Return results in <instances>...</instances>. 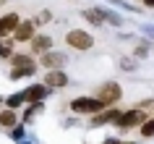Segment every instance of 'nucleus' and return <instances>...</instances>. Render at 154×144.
Masks as SVG:
<instances>
[{
    "mask_svg": "<svg viewBox=\"0 0 154 144\" xmlns=\"http://www.w3.org/2000/svg\"><path fill=\"white\" fill-rule=\"evenodd\" d=\"M107 105L102 102V100H97V97H76V100H71V110L79 113V115H97V113H102Z\"/></svg>",
    "mask_w": 154,
    "mask_h": 144,
    "instance_id": "obj_1",
    "label": "nucleus"
},
{
    "mask_svg": "<svg viewBox=\"0 0 154 144\" xmlns=\"http://www.w3.org/2000/svg\"><path fill=\"white\" fill-rule=\"evenodd\" d=\"M144 120H146V113L141 110V107H131V110L120 113V118L115 120V126L120 128V131H128V128H138V126H144Z\"/></svg>",
    "mask_w": 154,
    "mask_h": 144,
    "instance_id": "obj_2",
    "label": "nucleus"
},
{
    "mask_svg": "<svg viewBox=\"0 0 154 144\" xmlns=\"http://www.w3.org/2000/svg\"><path fill=\"white\" fill-rule=\"evenodd\" d=\"M65 45L73 50H91L94 47V37H91L89 32H84V29H71V32L65 34Z\"/></svg>",
    "mask_w": 154,
    "mask_h": 144,
    "instance_id": "obj_3",
    "label": "nucleus"
},
{
    "mask_svg": "<svg viewBox=\"0 0 154 144\" xmlns=\"http://www.w3.org/2000/svg\"><path fill=\"white\" fill-rule=\"evenodd\" d=\"M94 97L97 100H102V102L110 107V105H115V102H120V97H123V89H120V84H102V87L94 92Z\"/></svg>",
    "mask_w": 154,
    "mask_h": 144,
    "instance_id": "obj_4",
    "label": "nucleus"
},
{
    "mask_svg": "<svg viewBox=\"0 0 154 144\" xmlns=\"http://www.w3.org/2000/svg\"><path fill=\"white\" fill-rule=\"evenodd\" d=\"M120 113L118 107H105L102 113H97L94 118H91V128H97V126H105V123H115V120L120 118Z\"/></svg>",
    "mask_w": 154,
    "mask_h": 144,
    "instance_id": "obj_5",
    "label": "nucleus"
},
{
    "mask_svg": "<svg viewBox=\"0 0 154 144\" xmlns=\"http://www.w3.org/2000/svg\"><path fill=\"white\" fill-rule=\"evenodd\" d=\"M34 26H37V21H21L16 26V32H13V40L16 42H32L34 40Z\"/></svg>",
    "mask_w": 154,
    "mask_h": 144,
    "instance_id": "obj_6",
    "label": "nucleus"
},
{
    "mask_svg": "<svg viewBox=\"0 0 154 144\" xmlns=\"http://www.w3.org/2000/svg\"><path fill=\"white\" fill-rule=\"evenodd\" d=\"M65 84H68V76H65L60 68L47 71V76H45V87H50V89H63Z\"/></svg>",
    "mask_w": 154,
    "mask_h": 144,
    "instance_id": "obj_7",
    "label": "nucleus"
},
{
    "mask_svg": "<svg viewBox=\"0 0 154 144\" xmlns=\"http://www.w3.org/2000/svg\"><path fill=\"white\" fill-rule=\"evenodd\" d=\"M65 63V55L63 53H55V50H50V53H45V55H39V66H45V68H57V66Z\"/></svg>",
    "mask_w": 154,
    "mask_h": 144,
    "instance_id": "obj_8",
    "label": "nucleus"
},
{
    "mask_svg": "<svg viewBox=\"0 0 154 144\" xmlns=\"http://www.w3.org/2000/svg\"><path fill=\"white\" fill-rule=\"evenodd\" d=\"M52 50V40H50L47 34H39V37H34L32 40V53L34 55H45Z\"/></svg>",
    "mask_w": 154,
    "mask_h": 144,
    "instance_id": "obj_9",
    "label": "nucleus"
},
{
    "mask_svg": "<svg viewBox=\"0 0 154 144\" xmlns=\"http://www.w3.org/2000/svg\"><path fill=\"white\" fill-rule=\"evenodd\" d=\"M21 24V18L16 16V13H5V16L0 18V37H5V34L16 32V26Z\"/></svg>",
    "mask_w": 154,
    "mask_h": 144,
    "instance_id": "obj_10",
    "label": "nucleus"
},
{
    "mask_svg": "<svg viewBox=\"0 0 154 144\" xmlns=\"http://www.w3.org/2000/svg\"><path fill=\"white\" fill-rule=\"evenodd\" d=\"M24 94H26V102H42V97L47 94V87H29Z\"/></svg>",
    "mask_w": 154,
    "mask_h": 144,
    "instance_id": "obj_11",
    "label": "nucleus"
},
{
    "mask_svg": "<svg viewBox=\"0 0 154 144\" xmlns=\"http://www.w3.org/2000/svg\"><path fill=\"white\" fill-rule=\"evenodd\" d=\"M81 16L86 18V21H91L94 26H99V24H105V21H107V18H105V13H102V11H94V8H86V11L81 13Z\"/></svg>",
    "mask_w": 154,
    "mask_h": 144,
    "instance_id": "obj_12",
    "label": "nucleus"
},
{
    "mask_svg": "<svg viewBox=\"0 0 154 144\" xmlns=\"http://www.w3.org/2000/svg\"><path fill=\"white\" fill-rule=\"evenodd\" d=\"M16 110H11V107H8V110H3V113H0V126H3V128H13V126H16Z\"/></svg>",
    "mask_w": 154,
    "mask_h": 144,
    "instance_id": "obj_13",
    "label": "nucleus"
},
{
    "mask_svg": "<svg viewBox=\"0 0 154 144\" xmlns=\"http://www.w3.org/2000/svg\"><path fill=\"white\" fill-rule=\"evenodd\" d=\"M11 66L13 68H26V66H34V58L32 55H13L11 58Z\"/></svg>",
    "mask_w": 154,
    "mask_h": 144,
    "instance_id": "obj_14",
    "label": "nucleus"
},
{
    "mask_svg": "<svg viewBox=\"0 0 154 144\" xmlns=\"http://www.w3.org/2000/svg\"><path fill=\"white\" fill-rule=\"evenodd\" d=\"M37 66H26V68H13L11 71V79H24V76H32Z\"/></svg>",
    "mask_w": 154,
    "mask_h": 144,
    "instance_id": "obj_15",
    "label": "nucleus"
},
{
    "mask_svg": "<svg viewBox=\"0 0 154 144\" xmlns=\"http://www.w3.org/2000/svg\"><path fill=\"white\" fill-rule=\"evenodd\" d=\"M21 102H26V94H24V92H21V94H13V97H8V100H5V105H8L11 110H16Z\"/></svg>",
    "mask_w": 154,
    "mask_h": 144,
    "instance_id": "obj_16",
    "label": "nucleus"
},
{
    "mask_svg": "<svg viewBox=\"0 0 154 144\" xmlns=\"http://www.w3.org/2000/svg\"><path fill=\"white\" fill-rule=\"evenodd\" d=\"M141 136H154V118H149V120H144V126H141Z\"/></svg>",
    "mask_w": 154,
    "mask_h": 144,
    "instance_id": "obj_17",
    "label": "nucleus"
},
{
    "mask_svg": "<svg viewBox=\"0 0 154 144\" xmlns=\"http://www.w3.org/2000/svg\"><path fill=\"white\" fill-rule=\"evenodd\" d=\"M0 58H13V47L3 40H0Z\"/></svg>",
    "mask_w": 154,
    "mask_h": 144,
    "instance_id": "obj_18",
    "label": "nucleus"
},
{
    "mask_svg": "<svg viewBox=\"0 0 154 144\" xmlns=\"http://www.w3.org/2000/svg\"><path fill=\"white\" fill-rule=\"evenodd\" d=\"M136 107H141L144 113H152V110H154V100H141V102H138Z\"/></svg>",
    "mask_w": 154,
    "mask_h": 144,
    "instance_id": "obj_19",
    "label": "nucleus"
},
{
    "mask_svg": "<svg viewBox=\"0 0 154 144\" xmlns=\"http://www.w3.org/2000/svg\"><path fill=\"white\" fill-rule=\"evenodd\" d=\"M102 13H105V18H107V21H110V24H115V26L120 24V16H115L112 11H102Z\"/></svg>",
    "mask_w": 154,
    "mask_h": 144,
    "instance_id": "obj_20",
    "label": "nucleus"
},
{
    "mask_svg": "<svg viewBox=\"0 0 154 144\" xmlns=\"http://www.w3.org/2000/svg\"><path fill=\"white\" fill-rule=\"evenodd\" d=\"M47 21H50V11H42L39 18H37V26H39V24H47Z\"/></svg>",
    "mask_w": 154,
    "mask_h": 144,
    "instance_id": "obj_21",
    "label": "nucleus"
},
{
    "mask_svg": "<svg viewBox=\"0 0 154 144\" xmlns=\"http://www.w3.org/2000/svg\"><path fill=\"white\" fill-rule=\"evenodd\" d=\"M149 50H146V45H141V47H136V58H144Z\"/></svg>",
    "mask_w": 154,
    "mask_h": 144,
    "instance_id": "obj_22",
    "label": "nucleus"
},
{
    "mask_svg": "<svg viewBox=\"0 0 154 144\" xmlns=\"http://www.w3.org/2000/svg\"><path fill=\"white\" fill-rule=\"evenodd\" d=\"M123 68H125V71H133V63H131L128 58H123Z\"/></svg>",
    "mask_w": 154,
    "mask_h": 144,
    "instance_id": "obj_23",
    "label": "nucleus"
},
{
    "mask_svg": "<svg viewBox=\"0 0 154 144\" xmlns=\"http://www.w3.org/2000/svg\"><path fill=\"white\" fill-rule=\"evenodd\" d=\"M11 136H13V139H21V136H24V131H21V128H13V131H11Z\"/></svg>",
    "mask_w": 154,
    "mask_h": 144,
    "instance_id": "obj_24",
    "label": "nucleus"
},
{
    "mask_svg": "<svg viewBox=\"0 0 154 144\" xmlns=\"http://www.w3.org/2000/svg\"><path fill=\"white\" fill-rule=\"evenodd\" d=\"M141 3H144L146 8H154V0H141Z\"/></svg>",
    "mask_w": 154,
    "mask_h": 144,
    "instance_id": "obj_25",
    "label": "nucleus"
},
{
    "mask_svg": "<svg viewBox=\"0 0 154 144\" xmlns=\"http://www.w3.org/2000/svg\"><path fill=\"white\" fill-rule=\"evenodd\" d=\"M105 144H120V142H118V139H112V136H110V139H105Z\"/></svg>",
    "mask_w": 154,
    "mask_h": 144,
    "instance_id": "obj_26",
    "label": "nucleus"
},
{
    "mask_svg": "<svg viewBox=\"0 0 154 144\" xmlns=\"http://www.w3.org/2000/svg\"><path fill=\"white\" fill-rule=\"evenodd\" d=\"M120 144H136V142H120Z\"/></svg>",
    "mask_w": 154,
    "mask_h": 144,
    "instance_id": "obj_27",
    "label": "nucleus"
},
{
    "mask_svg": "<svg viewBox=\"0 0 154 144\" xmlns=\"http://www.w3.org/2000/svg\"><path fill=\"white\" fill-rule=\"evenodd\" d=\"M0 102H3V100H0Z\"/></svg>",
    "mask_w": 154,
    "mask_h": 144,
    "instance_id": "obj_28",
    "label": "nucleus"
}]
</instances>
